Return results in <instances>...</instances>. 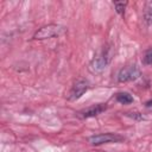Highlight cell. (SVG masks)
<instances>
[{"label":"cell","mask_w":152,"mask_h":152,"mask_svg":"<svg viewBox=\"0 0 152 152\" xmlns=\"http://www.w3.org/2000/svg\"><path fill=\"white\" fill-rule=\"evenodd\" d=\"M126 5H127V1H115V2H114L115 11H116L119 14H124L125 8H126Z\"/></svg>","instance_id":"9"},{"label":"cell","mask_w":152,"mask_h":152,"mask_svg":"<svg viewBox=\"0 0 152 152\" xmlns=\"http://www.w3.org/2000/svg\"><path fill=\"white\" fill-rule=\"evenodd\" d=\"M139 77H140V70L137 65H128L126 68H122L118 74L119 82H129Z\"/></svg>","instance_id":"3"},{"label":"cell","mask_w":152,"mask_h":152,"mask_svg":"<svg viewBox=\"0 0 152 152\" xmlns=\"http://www.w3.org/2000/svg\"><path fill=\"white\" fill-rule=\"evenodd\" d=\"M62 32H63V27L62 26H59L57 24H49V25H45V26L40 27L33 34V39H38V40L48 39V38L56 37V36L61 34Z\"/></svg>","instance_id":"1"},{"label":"cell","mask_w":152,"mask_h":152,"mask_svg":"<svg viewBox=\"0 0 152 152\" xmlns=\"http://www.w3.org/2000/svg\"><path fill=\"white\" fill-rule=\"evenodd\" d=\"M88 89V83L86 81H77L70 89L69 91V95H68V99L70 101H75L77 99H80Z\"/></svg>","instance_id":"4"},{"label":"cell","mask_w":152,"mask_h":152,"mask_svg":"<svg viewBox=\"0 0 152 152\" xmlns=\"http://www.w3.org/2000/svg\"><path fill=\"white\" fill-rule=\"evenodd\" d=\"M144 63L146 65H151L152 64V48H150L145 52V55H144Z\"/></svg>","instance_id":"10"},{"label":"cell","mask_w":152,"mask_h":152,"mask_svg":"<svg viewBox=\"0 0 152 152\" xmlns=\"http://www.w3.org/2000/svg\"><path fill=\"white\" fill-rule=\"evenodd\" d=\"M106 109H107V106L106 104L99 103V104H95V106H91V107H88L86 109L80 110L77 113V116H80L82 119H88V118H93V116H96V115L101 114Z\"/></svg>","instance_id":"5"},{"label":"cell","mask_w":152,"mask_h":152,"mask_svg":"<svg viewBox=\"0 0 152 152\" xmlns=\"http://www.w3.org/2000/svg\"><path fill=\"white\" fill-rule=\"evenodd\" d=\"M124 137L116 134V133H101V134H95L89 137L88 141L91 145H102V144H108V142H119L122 141Z\"/></svg>","instance_id":"2"},{"label":"cell","mask_w":152,"mask_h":152,"mask_svg":"<svg viewBox=\"0 0 152 152\" xmlns=\"http://www.w3.org/2000/svg\"><path fill=\"white\" fill-rule=\"evenodd\" d=\"M116 100H118V102H120L122 104H128V103L133 102V97L128 93H119L116 95Z\"/></svg>","instance_id":"8"},{"label":"cell","mask_w":152,"mask_h":152,"mask_svg":"<svg viewBox=\"0 0 152 152\" xmlns=\"http://www.w3.org/2000/svg\"><path fill=\"white\" fill-rule=\"evenodd\" d=\"M144 19L146 21V24L152 25V1L147 2L144 10Z\"/></svg>","instance_id":"7"},{"label":"cell","mask_w":152,"mask_h":152,"mask_svg":"<svg viewBox=\"0 0 152 152\" xmlns=\"http://www.w3.org/2000/svg\"><path fill=\"white\" fill-rule=\"evenodd\" d=\"M108 63V57H107V53H101L99 56H96L91 63H90V69L94 71V72H101L102 70H104L106 65Z\"/></svg>","instance_id":"6"}]
</instances>
